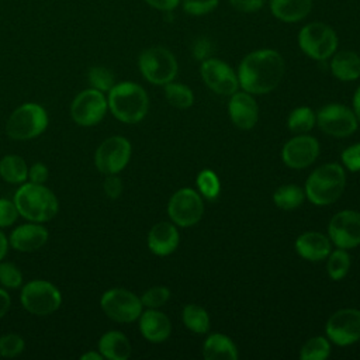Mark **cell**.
Returning a JSON list of instances; mask_svg holds the SVG:
<instances>
[{
    "label": "cell",
    "mask_w": 360,
    "mask_h": 360,
    "mask_svg": "<svg viewBox=\"0 0 360 360\" xmlns=\"http://www.w3.org/2000/svg\"><path fill=\"white\" fill-rule=\"evenodd\" d=\"M200 73L205 86L219 96H232L239 89L238 75L226 62L221 59H204L200 68Z\"/></svg>",
    "instance_id": "9a60e30c"
},
{
    "label": "cell",
    "mask_w": 360,
    "mask_h": 360,
    "mask_svg": "<svg viewBox=\"0 0 360 360\" xmlns=\"http://www.w3.org/2000/svg\"><path fill=\"white\" fill-rule=\"evenodd\" d=\"M298 45L311 59L326 60L336 52L338 35L330 25L315 21L300 30Z\"/></svg>",
    "instance_id": "5b68a950"
},
{
    "label": "cell",
    "mask_w": 360,
    "mask_h": 360,
    "mask_svg": "<svg viewBox=\"0 0 360 360\" xmlns=\"http://www.w3.org/2000/svg\"><path fill=\"white\" fill-rule=\"evenodd\" d=\"M139 330L146 340L160 343L170 336L172 323L166 314L158 311V308H149L139 316Z\"/></svg>",
    "instance_id": "44dd1931"
},
{
    "label": "cell",
    "mask_w": 360,
    "mask_h": 360,
    "mask_svg": "<svg viewBox=\"0 0 360 360\" xmlns=\"http://www.w3.org/2000/svg\"><path fill=\"white\" fill-rule=\"evenodd\" d=\"M0 283L8 288H17L22 283V274L13 263H0Z\"/></svg>",
    "instance_id": "f35d334b"
},
{
    "label": "cell",
    "mask_w": 360,
    "mask_h": 360,
    "mask_svg": "<svg viewBox=\"0 0 360 360\" xmlns=\"http://www.w3.org/2000/svg\"><path fill=\"white\" fill-rule=\"evenodd\" d=\"M326 338L338 346H349L360 340V309L343 308L333 312L325 325Z\"/></svg>",
    "instance_id": "7c38bea8"
},
{
    "label": "cell",
    "mask_w": 360,
    "mask_h": 360,
    "mask_svg": "<svg viewBox=\"0 0 360 360\" xmlns=\"http://www.w3.org/2000/svg\"><path fill=\"white\" fill-rule=\"evenodd\" d=\"M24 350V340L15 333H7L0 336V356L15 357Z\"/></svg>",
    "instance_id": "8d00e7d4"
},
{
    "label": "cell",
    "mask_w": 360,
    "mask_h": 360,
    "mask_svg": "<svg viewBox=\"0 0 360 360\" xmlns=\"http://www.w3.org/2000/svg\"><path fill=\"white\" fill-rule=\"evenodd\" d=\"M353 111L357 117V120L360 121V86L357 87L354 96H353Z\"/></svg>",
    "instance_id": "c3c4849f"
},
{
    "label": "cell",
    "mask_w": 360,
    "mask_h": 360,
    "mask_svg": "<svg viewBox=\"0 0 360 360\" xmlns=\"http://www.w3.org/2000/svg\"><path fill=\"white\" fill-rule=\"evenodd\" d=\"M316 124V114L309 107H297L294 108L288 118H287V127L292 134L301 135L308 134Z\"/></svg>",
    "instance_id": "f546056e"
},
{
    "label": "cell",
    "mask_w": 360,
    "mask_h": 360,
    "mask_svg": "<svg viewBox=\"0 0 360 360\" xmlns=\"http://www.w3.org/2000/svg\"><path fill=\"white\" fill-rule=\"evenodd\" d=\"M359 120L354 111L343 104L332 103L316 112V125L322 132L335 138L350 136L356 129Z\"/></svg>",
    "instance_id": "8fae6325"
},
{
    "label": "cell",
    "mask_w": 360,
    "mask_h": 360,
    "mask_svg": "<svg viewBox=\"0 0 360 360\" xmlns=\"http://www.w3.org/2000/svg\"><path fill=\"white\" fill-rule=\"evenodd\" d=\"M218 3L219 0H183L181 6L188 15L201 17L212 13L218 7Z\"/></svg>",
    "instance_id": "74e56055"
},
{
    "label": "cell",
    "mask_w": 360,
    "mask_h": 360,
    "mask_svg": "<svg viewBox=\"0 0 360 360\" xmlns=\"http://www.w3.org/2000/svg\"><path fill=\"white\" fill-rule=\"evenodd\" d=\"M107 104L117 120L125 124H136L146 115L149 98L143 87L132 82H124L111 87Z\"/></svg>",
    "instance_id": "3957f363"
},
{
    "label": "cell",
    "mask_w": 360,
    "mask_h": 360,
    "mask_svg": "<svg viewBox=\"0 0 360 360\" xmlns=\"http://www.w3.org/2000/svg\"><path fill=\"white\" fill-rule=\"evenodd\" d=\"M297 253L309 262H321L329 256L332 252V242L329 236L309 231L301 233L295 240Z\"/></svg>",
    "instance_id": "ffe728a7"
},
{
    "label": "cell",
    "mask_w": 360,
    "mask_h": 360,
    "mask_svg": "<svg viewBox=\"0 0 360 360\" xmlns=\"http://www.w3.org/2000/svg\"><path fill=\"white\" fill-rule=\"evenodd\" d=\"M28 177L31 183L37 184H44L45 180L48 179V169L42 163H35L28 169Z\"/></svg>",
    "instance_id": "f6af8a7d"
},
{
    "label": "cell",
    "mask_w": 360,
    "mask_h": 360,
    "mask_svg": "<svg viewBox=\"0 0 360 360\" xmlns=\"http://www.w3.org/2000/svg\"><path fill=\"white\" fill-rule=\"evenodd\" d=\"M228 114L236 128H253L259 120V107L253 94L245 90L235 91L228 103Z\"/></svg>",
    "instance_id": "ac0fdd59"
},
{
    "label": "cell",
    "mask_w": 360,
    "mask_h": 360,
    "mask_svg": "<svg viewBox=\"0 0 360 360\" xmlns=\"http://www.w3.org/2000/svg\"><path fill=\"white\" fill-rule=\"evenodd\" d=\"M48 127V115L45 110L34 103L20 105L8 117L6 124L7 135L17 141L32 139L41 135Z\"/></svg>",
    "instance_id": "52a82bcc"
},
{
    "label": "cell",
    "mask_w": 360,
    "mask_h": 360,
    "mask_svg": "<svg viewBox=\"0 0 360 360\" xmlns=\"http://www.w3.org/2000/svg\"><path fill=\"white\" fill-rule=\"evenodd\" d=\"M131 143L124 136H110L96 150L94 162L100 173L117 174L129 162Z\"/></svg>",
    "instance_id": "4fadbf2b"
},
{
    "label": "cell",
    "mask_w": 360,
    "mask_h": 360,
    "mask_svg": "<svg viewBox=\"0 0 360 360\" xmlns=\"http://www.w3.org/2000/svg\"><path fill=\"white\" fill-rule=\"evenodd\" d=\"M181 319L186 328L194 333L202 335V333H207L210 329L208 312L197 304L186 305L181 312Z\"/></svg>",
    "instance_id": "83f0119b"
},
{
    "label": "cell",
    "mask_w": 360,
    "mask_h": 360,
    "mask_svg": "<svg viewBox=\"0 0 360 360\" xmlns=\"http://www.w3.org/2000/svg\"><path fill=\"white\" fill-rule=\"evenodd\" d=\"M326 273L332 280H342L350 269V256L346 249L338 248L326 257Z\"/></svg>",
    "instance_id": "d6a6232c"
},
{
    "label": "cell",
    "mask_w": 360,
    "mask_h": 360,
    "mask_svg": "<svg viewBox=\"0 0 360 360\" xmlns=\"http://www.w3.org/2000/svg\"><path fill=\"white\" fill-rule=\"evenodd\" d=\"M319 150L321 148L316 138L301 134L284 143L281 149V159L290 169H305L316 160Z\"/></svg>",
    "instance_id": "e0dca14e"
},
{
    "label": "cell",
    "mask_w": 360,
    "mask_h": 360,
    "mask_svg": "<svg viewBox=\"0 0 360 360\" xmlns=\"http://www.w3.org/2000/svg\"><path fill=\"white\" fill-rule=\"evenodd\" d=\"M167 214L173 224L188 228L195 225L204 214L201 194L190 187L177 190L167 202Z\"/></svg>",
    "instance_id": "30bf717a"
},
{
    "label": "cell",
    "mask_w": 360,
    "mask_h": 360,
    "mask_svg": "<svg viewBox=\"0 0 360 360\" xmlns=\"http://www.w3.org/2000/svg\"><path fill=\"white\" fill-rule=\"evenodd\" d=\"M211 42L207 38H198L194 45H193V55L195 59L204 60L207 58H210L211 53Z\"/></svg>",
    "instance_id": "ee69618b"
},
{
    "label": "cell",
    "mask_w": 360,
    "mask_h": 360,
    "mask_svg": "<svg viewBox=\"0 0 360 360\" xmlns=\"http://www.w3.org/2000/svg\"><path fill=\"white\" fill-rule=\"evenodd\" d=\"M98 352L108 360H127L131 356V343L124 333L111 330L98 340Z\"/></svg>",
    "instance_id": "484cf974"
},
{
    "label": "cell",
    "mask_w": 360,
    "mask_h": 360,
    "mask_svg": "<svg viewBox=\"0 0 360 360\" xmlns=\"http://www.w3.org/2000/svg\"><path fill=\"white\" fill-rule=\"evenodd\" d=\"M285 72L283 56L274 49H257L248 53L238 68L239 87L250 94H267L281 82Z\"/></svg>",
    "instance_id": "6da1fadb"
},
{
    "label": "cell",
    "mask_w": 360,
    "mask_h": 360,
    "mask_svg": "<svg viewBox=\"0 0 360 360\" xmlns=\"http://www.w3.org/2000/svg\"><path fill=\"white\" fill-rule=\"evenodd\" d=\"M103 188L110 198H117L122 193V181L115 174H107V179L103 183Z\"/></svg>",
    "instance_id": "b9f144b4"
},
{
    "label": "cell",
    "mask_w": 360,
    "mask_h": 360,
    "mask_svg": "<svg viewBox=\"0 0 360 360\" xmlns=\"http://www.w3.org/2000/svg\"><path fill=\"white\" fill-rule=\"evenodd\" d=\"M10 309V295L3 288H0V318Z\"/></svg>",
    "instance_id": "7dc6e473"
},
{
    "label": "cell",
    "mask_w": 360,
    "mask_h": 360,
    "mask_svg": "<svg viewBox=\"0 0 360 360\" xmlns=\"http://www.w3.org/2000/svg\"><path fill=\"white\" fill-rule=\"evenodd\" d=\"M21 304L34 315H49L60 307L62 295L52 283L34 280L22 287Z\"/></svg>",
    "instance_id": "ba28073f"
},
{
    "label": "cell",
    "mask_w": 360,
    "mask_h": 360,
    "mask_svg": "<svg viewBox=\"0 0 360 360\" xmlns=\"http://www.w3.org/2000/svg\"><path fill=\"white\" fill-rule=\"evenodd\" d=\"M48 240V231L37 224H24L17 226L10 236V243L15 250L34 252Z\"/></svg>",
    "instance_id": "7402d4cb"
},
{
    "label": "cell",
    "mask_w": 360,
    "mask_h": 360,
    "mask_svg": "<svg viewBox=\"0 0 360 360\" xmlns=\"http://www.w3.org/2000/svg\"><path fill=\"white\" fill-rule=\"evenodd\" d=\"M312 10V0H270L273 17L283 22H298Z\"/></svg>",
    "instance_id": "603a6c76"
},
{
    "label": "cell",
    "mask_w": 360,
    "mask_h": 360,
    "mask_svg": "<svg viewBox=\"0 0 360 360\" xmlns=\"http://www.w3.org/2000/svg\"><path fill=\"white\" fill-rule=\"evenodd\" d=\"M179 240L180 236L176 224L166 221L153 225L148 233V248L158 256L172 255L177 249Z\"/></svg>",
    "instance_id": "d6986e66"
},
{
    "label": "cell",
    "mask_w": 360,
    "mask_h": 360,
    "mask_svg": "<svg viewBox=\"0 0 360 360\" xmlns=\"http://www.w3.org/2000/svg\"><path fill=\"white\" fill-rule=\"evenodd\" d=\"M138 65L142 76L148 82L159 86L173 82L179 69L176 56L163 46H152L145 49L139 55Z\"/></svg>",
    "instance_id": "8992f818"
},
{
    "label": "cell",
    "mask_w": 360,
    "mask_h": 360,
    "mask_svg": "<svg viewBox=\"0 0 360 360\" xmlns=\"http://www.w3.org/2000/svg\"><path fill=\"white\" fill-rule=\"evenodd\" d=\"M18 217V210L10 200L0 198V226H10L11 224L15 222Z\"/></svg>",
    "instance_id": "60d3db41"
},
{
    "label": "cell",
    "mask_w": 360,
    "mask_h": 360,
    "mask_svg": "<svg viewBox=\"0 0 360 360\" xmlns=\"http://www.w3.org/2000/svg\"><path fill=\"white\" fill-rule=\"evenodd\" d=\"M330 72L340 82H353L360 77V56L353 51L335 52L330 56Z\"/></svg>",
    "instance_id": "d4e9b609"
},
{
    "label": "cell",
    "mask_w": 360,
    "mask_h": 360,
    "mask_svg": "<svg viewBox=\"0 0 360 360\" xmlns=\"http://www.w3.org/2000/svg\"><path fill=\"white\" fill-rule=\"evenodd\" d=\"M340 158L346 169L350 172H360V142L347 146Z\"/></svg>",
    "instance_id": "ab89813d"
},
{
    "label": "cell",
    "mask_w": 360,
    "mask_h": 360,
    "mask_svg": "<svg viewBox=\"0 0 360 360\" xmlns=\"http://www.w3.org/2000/svg\"><path fill=\"white\" fill-rule=\"evenodd\" d=\"M7 246H8V242H7L6 236H4V233L0 231V260L6 256Z\"/></svg>",
    "instance_id": "681fc988"
},
{
    "label": "cell",
    "mask_w": 360,
    "mask_h": 360,
    "mask_svg": "<svg viewBox=\"0 0 360 360\" xmlns=\"http://www.w3.org/2000/svg\"><path fill=\"white\" fill-rule=\"evenodd\" d=\"M0 176L8 183H22L28 177V167L22 158L6 155L0 160Z\"/></svg>",
    "instance_id": "f1b7e54d"
},
{
    "label": "cell",
    "mask_w": 360,
    "mask_h": 360,
    "mask_svg": "<svg viewBox=\"0 0 360 360\" xmlns=\"http://www.w3.org/2000/svg\"><path fill=\"white\" fill-rule=\"evenodd\" d=\"M150 7L160 11H173L181 0H145Z\"/></svg>",
    "instance_id": "bcb514c9"
},
{
    "label": "cell",
    "mask_w": 360,
    "mask_h": 360,
    "mask_svg": "<svg viewBox=\"0 0 360 360\" xmlns=\"http://www.w3.org/2000/svg\"><path fill=\"white\" fill-rule=\"evenodd\" d=\"M346 173L339 163H325L316 167L305 181V197L314 205H329L343 193Z\"/></svg>",
    "instance_id": "7a4b0ae2"
},
{
    "label": "cell",
    "mask_w": 360,
    "mask_h": 360,
    "mask_svg": "<svg viewBox=\"0 0 360 360\" xmlns=\"http://www.w3.org/2000/svg\"><path fill=\"white\" fill-rule=\"evenodd\" d=\"M229 4L240 13H256L264 6V0H229Z\"/></svg>",
    "instance_id": "7bdbcfd3"
},
{
    "label": "cell",
    "mask_w": 360,
    "mask_h": 360,
    "mask_svg": "<svg viewBox=\"0 0 360 360\" xmlns=\"http://www.w3.org/2000/svg\"><path fill=\"white\" fill-rule=\"evenodd\" d=\"M169 298H170V290L163 285H156L146 290L142 294L141 301H142V305L146 308H159L165 305Z\"/></svg>",
    "instance_id": "d590c367"
},
{
    "label": "cell",
    "mask_w": 360,
    "mask_h": 360,
    "mask_svg": "<svg viewBox=\"0 0 360 360\" xmlns=\"http://www.w3.org/2000/svg\"><path fill=\"white\" fill-rule=\"evenodd\" d=\"M82 360H101L103 359V354L98 352V353H96V352H87V353H84L82 357H80Z\"/></svg>",
    "instance_id": "f907efd6"
},
{
    "label": "cell",
    "mask_w": 360,
    "mask_h": 360,
    "mask_svg": "<svg viewBox=\"0 0 360 360\" xmlns=\"http://www.w3.org/2000/svg\"><path fill=\"white\" fill-rule=\"evenodd\" d=\"M304 200L305 191L295 184H284L278 187L273 194L274 204L284 211H291L301 207Z\"/></svg>",
    "instance_id": "4316f807"
},
{
    "label": "cell",
    "mask_w": 360,
    "mask_h": 360,
    "mask_svg": "<svg viewBox=\"0 0 360 360\" xmlns=\"http://www.w3.org/2000/svg\"><path fill=\"white\" fill-rule=\"evenodd\" d=\"M202 357L205 360H236L239 353L229 336L224 333H212L204 340Z\"/></svg>",
    "instance_id": "cb8c5ba5"
},
{
    "label": "cell",
    "mask_w": 360,
    "mask_h": 360,
    "mask_svg": "<svg viewBox=\"0 0 360 360\" xmlns=\"http://www.w3.org/2000/svg\"><path fill=\"white\" fill-rule=\"evenodd\" d=\"M330 354V340L325 336L308 339L300 352L301 360H326Z\"/></svg>",
    "instance_id": "1f68e13d"
},
{
    "label": "cell",
    "mask_w": 360,
    "mask_h": 360,
    "mask_svg": "<svg viewBox=\"0 0 360 360\" xmlns=\"http://www.w3.org/2000/svg\"><path fill=\"white\" fill-rule=\"evenodd\" d=\"M165 97L170 105L179 110H186L194 103V94L191 89L186 84L174 82L165 84Z\"/></svg>",
    "instance_id": "4dcf8cb0"
},
{
    "label": "cell",
    "mask_w": 360,
    "mask_h": 360,
    "mask_svg": "<svg viewBox=\"0 0 360 360\" xmlns=\"http://www.w3.org/2000/svg\"><path fill=\"white\" fill-rule=\"evenodd\" d=\"M107 107L108 104L103 91L96 89H87L75 97L70 107V114L76 124L83 127H91L103 120Z\"/></svg>",
    "instance_id": "2e32d148"
},
{
    "label": "cell",
    "mask_w": 360,
    "mask_h": 360,
    "mask_svg": "<svg viewBox=\"0 0 360 360\" xmlns=\"http://www.w3.org/2000/svg\"><path fill=\"white\" fill-rule=\"evenodd\" d=\"M89 82L96 90L110 91L114 86V75L107 68L94 66L89 70Z\"/></svg>",
    "instance_id": "e575fe53"
},
{
    "label": "cell",
    "mask_w": 360,
    "mask_h": 360,
    "mask_svg": "<svg viewBox=\"0 0 360 360\" xmlns=\"http://www.w3.org/2000/svg\"><path fill=\"white\" fill-rule=\"evenodd\" d=\"M330 242L340 249H353L360 245V212L343 210L336 212L328 225Z\"/></svg>",
    "instance_id": "5bb4252c"
},
{
    "label": "cell",
    "mask_w": 360,
    "mask_h": 360,
    "mask_svg": "<svg viewBox=\"0 0 360 360\" xmlns=\"http://www.w3.org/2000/svg\"><path fill=\"white\" fill-rule=\"evenodd\" d=\"M197 188L200 194L207 200H215L221 191V181L215 172L210 169H202L195 179Z\"/></svg>",
    "instance_id": "836d02e7"
},
{
    "label": "cell",
    "mask_w": 360,
    "mask_h": 360,
    "mask_svg": "<svg viewBox=\"0 0 360 360\" xmlns=\"http://www.w3.org/2000/svg\"><path fill=\"white\" fill-rule=\"evenodd\" d=\"M101 309L104 314L121 323L134 322L142 314V301L138 295L125 288H111L101 297Z\"/></svg>",
    "instance_id": "9c48e42d"
},
{
    "label": "cell",
    "mask_w": 360,
    "mask_h": 360,
    "mask_svg": "<svg viewBox=\"0 0 360 360\" xmlns=\"http://www.w3.org/2000/svg\"><path fill=\"white\" fill-rule=\"evenodd\" d=\"M14 204L24 218L32 222H45L52 219L59 208L55 194L42 184H22L15 195Z\"/></svg>",
    "instance_id": "277c9868"
}]
</instances>
